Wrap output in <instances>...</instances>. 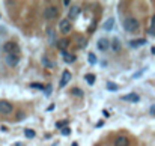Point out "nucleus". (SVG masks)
<instances>
[{
	"instance_id": "nucleus-1",
	"label": "nucleus",
	"mask_w": 155,
	"mask_h": 146,
	"mask_svg": "<svg viewBox=\"0 0 155 146\" xmlns=\"http://www.w3.org/2000/svg\"><path fill=\"white\" fill-rule=\"evenodd\" d=\"M139 20H136L134 17H128V18H125L124 20V29L127 30V32H130V33H133V32H136L137 29H139Z\"/></svg>"
},
{
	"instance_id": "nucleus-2",
	"label": "nucleus",
	"mask_w": 155,
	"mask_h": 146,
	"mask_svg": "<svg viewBox=\"0 0 155 146\" xmlns=\"http://www.w3.org/2000/svg\"><path fill=\"white\" fill-rule=\"evenodd\" d=\"M57 15H59V9H57V6H47L45 9H44V18L45 20H54L57 18Z\"/></svg>"
},
{
	"instance_id": "nucleus-3",
	"label": "nucleus",
	"mask_w": 155,
	"mask_h": 146,
	"mask_svg": "<svg viewBox=\"0 0 155 146\" xmlns=\"http://www.w3.org/2000/svg\"><path fill=\"white\" fill-rule=\"evenodd\" d=\"M18 44H15V42L9 41V42H6V44H3V51L6 54H17L18 53Z\"/></svg>"
},
{
	"instance_id": "nucleus-4",
	"label": "nucleus",
	"mask_w": 155,
	"mask_h": 146,
	"mask_svg": "<svg viewBox=\"0 0 155 146\" xmlns=\"http://www.w3.org/2000/svg\"><path fill=\"white\" fill-rule=\"evenodd\" d=\"M59 29H60L62 33H70L71 29H72V24H71V21L68 18H63V20H60V23H59Z\"/></svg>"
},
{
	"instance_id": "nucleus-5",
	"label": "nucleus",
	"mask_w": 155,
	"mask_h": 146,
	"mask_svg": "<svg viewBox=\"0 0 155 146\" xmlns=\"http://www.w3.org/2000/svg\"><path fill=\"white\" fill-rule=\"evenodd\" d=\"M5 60H6V65H8V66L14 68V66L18 65V62H20V57L17 56V54H6Z\"/></svg>"
},
{
	"instance_id": "nucleus-6",
	"label": "nucleus",
	"mask_w": 155,
	"mask_h": 146,
	"mask_svg": "<svg viewBox=\"0 0 155 146\" xmlns=\"http://www.w3.org/2000/svg\"><path fill=\"white\" fill-rule=\"evenodd\" d=\"M0 113L2 115H9L12 113V104L8 101H0Z\"/></svg>"
},
{
	"instance_id": "nucleus-7",
	"label": "nucleus",
	"mask_w": 155,
	"mask_h": 146,
	"mask_svg": "<svg viewBox=\"0 0 155 146\" xmlns=\"http://www.w3.org/2000/svg\"><path fill=\"white\" fill-rule=\"evenodd\" d=\"M97 48H98L99 51H107V50L110 48V41H108L107 38H101V39H98Z\"/></svg>"
},
{
	"instance_id": "nucleus-8",
	"label": "nucleus",
	"mask_w": 155,
	"mask_h": 146,
	"mask_svg": "<svg viewBox=\"0 0 155 146\" xmlns=\"http://www.w3.org/2000/svg\"><path fill=\"white\" fill-rule=\"evenodd\" d=\"M70 80H71V72L65 70L62 72V79H60V88H65V86L70 83Z\"/></svg>"
},
{
	"instance_id": "nucleus-9",
	"label": "nucleus",
	"mask_w": 155,
	"mask_h": 146,
	"mask_svg": "<svg viewBox=\"0 0 155 146\" xmlns=\"http://www.w3.org/2000/svg\"><path fill=\"white\" fill-rule=\"evenodd\" d=\"M128 145H130V140H128V137H125V136H119V137H116L115 146H128Z\"/></svg>"
},
{
	"instance_id": "nucleus-10",
	"label": "nucleus",
	"mask_w": 155,
	"mask_h": 146,
	"mask_svg": "<svg viewBox=\"0 0 155 146\" xmlns=\"http://www.w3.org/2000/svg\"><path fill=\"white\" fill-rule=\"evenodd\" d=\"M80 14V6H77V5H74L71 9H70V14H68V20H74V18H77V15Z\"/></svg>"
},
{
	"instance_id": "nucleus-11",
	"label": "nucleus",
	"mask_w": 155,
	"mask_h": 146,
	"mask_svg": "<svg viewBox=\"0 0 155 146\" xmlns=\"http://www.w3.org/2000/svg\"><path fill=\"white\" fill-rule=\"evenodd\" d=\"M122 99L124 101H130V102H139L140 101V97L137 95V93H127V95H124L122 97Z\"/></svg>"
},
{
	"instance_id": "nucleus-12",
	"label": "nucleus",
	"mask_w": 155,
	"mask_h": 146,
	"mask_svg": "<svg viewBox=\"0 0 155 146\" xmlns=\"http://www.w3.org/2000/svg\"><path fill=\"white\" fill-rule=\"evenodd\" d=\"M145 44H146V39H143V38L130 41V45H131L133 48H139V47H142V45H145Z\"/></svg>"
},
{
	"instance_id": "nucleus-13",
	"label": "nucleus",
	"mask_w": 155,
	"mask_h": 146,
	"mask_svg": "<svg viewBox=\"0 0 155 146\" xmlns=\"http://www.w3.org/2000/svg\"><path fill=\"white\" fill-rule=\"evenodd\" d=\"M75 41L79 42V47L80 48H84L86 45H88V39H86L84 36H81V35H75Z\"/></svg>"
},
{
	"instance_id": "nucleus-14",
	"label": "nucleus",
	"mask_w": 155,
	"mask_h": 146,
	"mask_svg": "<svg viewBox=\"0 0 155 146\" xmlns=\"http://www.w3.org/2000/svg\"><path fill=\"white\" fill-rule=\"evenodd\" d=\"M113 26H115V20L113 18H108L104 24H102V29H104L106 32H110L111 29H113Z\"/></svg>"
},
{
	"instance_id": "nucleus-15",
	"label": "nucleus",
	"mask_w": 155,
	"mask_h": 146,
	"mask_svg": "<svg viewBox=\"0 0 155 146\" xmlns=\"http://www.w3.org/2000/svg\"><path fill=\"white\" fill-rule=\"evenodd\" d=\"M62 54H63V60H65L66 63H72V62L75 60V56H74V54H71V53H66V51H62Z\"/></svg>"
},
{
	"instance_id": "nucleus-16",
	"label": "nucleus",
	"mask_w": 155,
	"mask_h": 146,
	"mask_svg": "<svg viewBox=\"0 0 155 146\" xmlns=\"http://www.w3.org/2000/svg\"><path fill=\"white\" fill-rule=\"evenodd\" d=\"M68 39H62V41H59L57 42V48L60 50V51H66V47H68Z\"/></svg>"
},
{
	"instance_id": "nucleus-17",
	"label": "nucleus",
	"mask_w": 155,
	"mask_h": 146,
	"mask_svg": "<svg viewBox=\"0 0 155 146\" xmlns=\"http://www.w3.org/2000/svg\"><path fill=\"white\" fill-rule=\"evenodd\" d=\"M84 80H86V81H88V84L93 86V84H95V75H93V74H86V77H84Z\"/></svg>"
},
{
	"instance_id": "nucleus-18",
	"label": "nucleus",
	"mask_w": 155,
	"mask_h": 146,
	"mask_svg": "<svg viewBox=\"0 0 155 146\" xmlns=\"http://www.w3.org/2000/svg\"><path fill=\"white\" fill-rule=\"evenodd\" d=\"M106 86H107V89H108V90H111V92H116V90L119 89V86H117L116 83H113V81H108Z\"/></svg>"
},
{
	"instance_id": "nucleus-19",
	"label": "nucleus",
	"mask_w": 155,
	"mask_h": 146,
	"mask_svg": "<svg viewBox=\"0 0 155 146\" xmlns=\"http://www.w3.org/2000/svg\"><path fill=\"white\" fill-rule=\"evenodd\" d=\"M24 136L27 137V139H33V137L36 136V133L33 130H29V128H27V130H24Z\"/></svg>"
},
{
	"instance_id": "nucleus-20",
	"label": "nucleus",
	"mask_w": 155,
	"mask_h": 146,
	"mask_svg": "<svg viewBox=\"0 0 155 146\" xmlns=\"http://www.w3.org/2000/svg\"><path fill=\"white\" fill-rule=\"evenodd\" d=\"M88 59H89V63H90V65H95V63L98 62V60H97V56L93 54V53H89V54H88Z\"/></svg>"
},
{
	"instance_id": "nucleus-21",
	"label": "nucleus",
	"mask_w": 155,
	"mask_h": 146,
	"mask_svg": "<svg viewBox=\"0 0 155 146\" xmlns=\"http://www.w3.org/2000/svg\"><path fill=\"white\" fill-rule=\"evenodd\" d=\"M71 93H72V95H75V97H83V90H81V89H79V88L72 89V90H71Z\"/></svg>"
},
{
	"instance_id": "nucleus-22",
	"label": "nucleus",
	"mask_w": 155,
	"mask_h": 146,
	"mask_svg": "<svg viewBox=\"0 0 155 146\" xmlns=\"http://www.w3.org/2000/svg\"><path fill=\"white\" fill-rule=\"evenodd\" d=\"M33 89H39V90H45V86H42V84H39V83H32L30 84Z\"/></svg>"
},
{
	"instance_id": "nucleus-23",
	"label": "nucleus",
	"mask_w": 155,
	"mask_h": 146,
	"mask_svg": "<svg viewBox=\"0 0 155 146\" xmlns=\"http://www.w3.org/2000/svg\"><path fill=\"white\" fill-rule=\"evenodd\" d=\"M151 33L155 35V15L152 17V21H151Z\"/></svg>"
},
{
	"instance_id": "nucleus-24",
	"label": "nucleus",
	"mask_w": 155,
	"mask_h": 146,
	"mask_svg": "<svg viewBox=\"0 0 155 146\" xmlns=\"http://www.w3.org/2000/svg\"><path fill=\"white\" fill-rule=\"evenodd\" d=\"M71 134V130L68 127H65V128H62V136H70Z\"/></svg>"
},
{
	"instance_id": "nucleus-25",
	"label": "nucleus",
	"mask_w": 155,
	"mask_h": 146,
	"mask_svg": "<svg viewBox=\"0 0 155 146\" xmlns=\"http://www.w3.org/2000/svg\"><path fill=\"white\" fill-rule=\"evenodd\" d=\"M51 90H53V89H51V86H47V88H45V97H50L51 95Z\"/></svg>"
},
{
	"instance_id": "nucleus-26",
	"label": "nucleus",
	"mask_w": 155,
	"mask_h": 146,
	"mask_svg": "<svg viewBox=\"0 0 155 146\" xmlns=\"http://www.w3.org/2000/svg\"><path fill=\"white\" fill-rule=\"evenodd\" d=\"M66 124H68L66 121H63V122H57V124H56V127H57V128H60V130H62V128H65V125H66Z\"/></svg>"
},
{
	"instance_id": "nucleus-27",
	"label": "nucleus",
	"mask_w": 155,
	"mask_h": 146,
	"mask_svg": "<svg viewBox=\"0 0 155 146\" xmlns=\"http://www.w3.org/2000/svg\"><path fill=\"white\" fill-rule=\"evenodd\" d=\"M111 47H113V50H119V41L115 39V41H113V45H111Z\"/></svg>"
},
{
	"instance_id": "nucleus-28",
	"label": "nucleus",
	"mask_w": 155,
	"mask_h": 146,
	"mask_svg": "<svg viewBox=\"0 0 155 146\" xmlns=\"http://www.w3.org/2000/svg\"><path fill=\"white\" fill-rule=\"evenodd\" d=\"M143 71H145V70H143ZM143 71H139V72H136V74L133 75V79H137V77H140V75L143 74Z\"/></svg>"
},
{
	"instance_id": "nucleus-29",
	"label": "nucleus",
	"mask_w": 155,
	"mask_h": 146,
	"mask_svg": "<svg viewBox=\"0 0 155 146\" xmlns=\"http://www.w3.org/2000/svg\"><path fill=\"white\" fill-rule=\"evenodd\" d=\"M44 63H45V65H47L48 68H50V66H53V63H51V62H48V60H47L45 57H44Z\"/></svg>"
},
{
	"instance_id": "nucleus-30",
	"label": "nucleus",
	"mask_w": 155,
	"mask_h": 146,
	"mask_svg": "<svg viewBox=\"0 0 155 146\" xmlns=\"http://www.w3.org/2000/svg\"><path fill=\"white\" fill-rule=\"evenodd\" d=\"M151 115H155V104L151 107Z\"/></svg>"
},
{
	"instance_id": "nucleus-31",
	"label": "nucleus",
	"mask_w": 155,
	"mask_h": 146,
	"mask_svg": "<svg viewBox=\"0 0 155 146\" xmlns=\"http://www.w3.org/2000/svg\"><path fill=\"white\" fill-rule=\"evenodd\" d=\"M102 125H104V122H102V121H99V122L97 124V128H98V127H102Z\"/></svg>"
},
{
	"instance_id": "nucleus-32",
	"label": "nucleus",
	"mask_w": 155,
	"mask_h": 146,
	"mask_svg": "<svg viewBox=\"0 0 155 146\" xmlns=\"http://www.w3.org/2000/svg\"><path fill=\"white\" fill-rule=\"evenodd\" d=\"M102 115H104L106 117H108V111H107V110H104V111H102Z\"/></svg>"
},
{
	"instance_id": "nucleus-33",
	"label": "nucleus",
	"mask_w": 155,
	"mask_h": 146,
	"mask_svg": "<svg viewBox=\"0 0 155 146\" xmlns=\"http://www.w3.org/2000/svg\"><path fill=\"white\" fill-rule=\"evenodd\" d=\"M151 53H152V54H155V47H152V48H151Z\"/></svg>"
},
{
	"instance_id": "nucleus-34",
	"label": "nucleus",
	"mask_w": 155,
	"mask_h": 146,
	"mask_svg": "<svg viewBox=\"0 0 155 146\" xmlns=\"http://www.w3.org/2000/svg\"><path fill=\"white\" fill-rule=\"evenodd\" d=\"M71 146H79V143H72Z\"/></svg>"
}]
</instances>
